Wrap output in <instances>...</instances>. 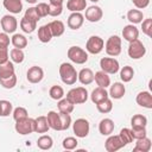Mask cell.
<instances>
[{
  "label": "cell",
  "instance_id": "7402d4cb",
  "mask_svg": "<svg viewBox=\"0 0 152 152\" xmlns=\"http://www.w3.org/2000/svg\"><path fill=\"white\" fill-rule=\"evenodd\" d=\"M108 97H109L108 91L106 90V88H102V87L95 88L91 91V94H90V100L95 104L99 103V102H101V101H103V100H106V99H108Z\"/></svg>",
  "mask_w": 152,
  "mask_h": 152
},
{
  "label": "cell",
  "instance_id": "bcb514c9",
  "mask_svg": "<svg viewBox=\"0 0 152 152\" xmlns=\"http://www.w3.org/2000/svg\"><path fill=\"white\" fill-rule=\"evenodd\" d=\"M59 118H61V128H62V131H66L71 126V116H70V114L59 113Z\"/></svg>",
  "mask_w": 152,
  "mask_h": 152
},
{
  "label": "cell",
  "instance_id": "ee69618b",
  "mask_svg": "<svg viewBox=\"0 0 152 152\" xmlns=\"http://www.w3.org/2000/svg\"><path fill=\"white\" fill-rule=\"evenodd\" d=\"M77 144H78V141H77L76 138H74V137H66V138L63 140L62 146H63L64 150L71 151V150H75V148L77 147Z\"/></svg>",
  "mask_w": 152,
  "mask_h": 152
},
{
  "label": "cell",
  "instance_id": "e575fe53",
  "mask_svg": "<svg viewBox=\"0 0 152 152\" xmlns=\"http://www.w3.org/2000/svg\"><path fill=\"white\" fill-rule=\"evenodd\" d=\"M10 57L12 59L13 63H23L24 59H25V53L23 51V49H18V48H13L11 51H10Z\"/></svg>",
  "mask_w": 152,
  "mask_h": 152
},
{
  "label": "cell",
  "instance_id": "3957f363",
  "mask_svg": "<svg viewBox=\"0 0 152 152\" xmlns=\"http://www.w3.org/2000/svg\"><path fill=\"white\" fill-rule=\"evenodd\" d=\"M88 90L84 87H76L70 89L66 93V99L70 100L74 104H81L84 103L88 100Z\"/></svg>",
  "mask_w": 152,
  "mask_h": 152
},
{
  "label": "cell",
  "instance_id": "4316f807",
  "mask_svg": "<svg viewBox=\"0 0 152 152\" xmlns=\"http://www.w3.org/2000/svg\"><path fill=\"white\" fill-rule=\"evenodd\" d=\"M12 75H14V65H13V62L7 61V62L0 64V78H8Z\"/></svg>",
  "mask_w": 152,
  "mask_h": 152
},
{
  "label": "cell",
  "instance_id": "836d02e7",
  "mask_svg": "<svg viewBox=\"0 0 152 152\" xmlns=\"http://www.w3.org/2000/svg\"><path fill=\"white\" fill-rule=\"evenodd\" d=\"M49 125L46 116H38L36 118V133H46L49 131Z\"/></svg>",
  "mask_w": 152,
  "mask_h": 152
},
{
  "label": "cell",
  "instance_id": "277c9868",
  "mask_svg": "<svg viewBox=\"0 0 152 152\" xmlns=\"http://www.w3.org/2000/svg\"><path fill=\"white\" fill-rule=\"evenodd\" d=\"M66 56L75 64H84L88 61V52L80 46H70Z\"/></svg>",
  "mask_w": 152,
  "mask_h": 152
},
{
  "label": "cell",
  "instance_id": "c3c4849f",
  "mask_svg": "<svg viewBox=\"0 0 152 152\" xmlns=\"http://www.w3.org/2000/svg\"><path fill=\"white\" fill-rule=\"evenodd\" d=\"M132 131V135H133V139H141L144 137H147V131H146V127H132L131 128Z\"/></svg>",
  "mask_w": 152,
  "mask_h": 152
},
{
  "label": "cell",
  "instance_id": "d590c367",
  "mask_svg": "<svg viewBox=\"0 0 152 152\" xmlns=\"http://www.w3.org/2000/svg\"><path fill=\"white\" fill-rule=\"evenodd\" d=\"M134 76V70L132 66L129 65H125L121 70H120V78L124 83H127V82H131L132 78Z\"/></svg>",
  "mask_w": 152,
  "mask_h": 152
},
{
  "label": "cell",
  "instance_id": "2e32d148",
  "mask_svg": "<svg viewBox=\"0 0 152 152\" xmlns=\"http://www.w3.org/2000/svg\"><path fill=\"white\" fill-rule=\"evenodd\" d=\"M109 91H108V95L114 99V100H120L124 97L125 93H126V88L124 86V83L121 82H114L112 86H109Z\"/></svg>",
  "mask_w": 152,
  "mask_h": 152
},
{
  "label": "cell",
  "instance_id": "f546056e",
  "mask_svg": "<svg viewBox=\"0 0 152 152\" xmlns=\"http://www.w3.org/2000/svg\"><path fill=\"white\" fill-rule=\"evenodd\" d=\"M52 145H53L52 138H51L50 135H46V134L40 135V137L38 138V140H37V146H38V148H40V150H43V151L50 150V148L52 147Z\"/></svg>",
  "mask_w": 152,
  "mask_h": 152
},
{
  "label": "cell",
  "instance_id": "7bdbcfd3",
  "mask_svg": "<svg viewBox=\"0 0 152 152\" xmlns=\"http://www.w3.org/2000/svg\"><path fill=\"white\" fill-rule=\"evenodd\" d=\"M12 114H13V119H14L15 121L23 120V119H25V118H28V112H27V109L24 108V107H17V108H14L13 112H12Z\"/></svg>",
  "mask_w": 152,
  "mask_h": 152
},
{
  "label": "cell",
  "instance_id": "6f0895ef",
  "mask_svg": "<svg viewBox=\"0 0 152 152\" xmlns=\"http://www.w3.org/2000/svg\"><path fill=\"white\" fill-rule=\"evenodd\" d=\"M91 2H97V1H100V0H90Z\"/></svg>",
  "mask_w": 152,
  "mask_h": 152
},
{
  "label": "cell",
  "instance_id": "4fadbf2b",
  "mask_svg": "<svg viewBox=\"0 0 152 152\" xmlns=\"http://www.w3.org/2000/svg\"><path fill=\"white\" fill-rule=\"evenodd\" d=\"M84 23V15L81 12H72L66 20V25L71 30H78Z\"/></svg>",
  "mask_w": 152,
  "mask_h": 152
},
{
  "label": "cell",
  "instance_id": "e0dca14e",
  "mask_svg": "<svg viewBox=\"0 0 152 152\" xmlns=\"http://www.w3.org/2000/svg\"><path fill=\"white\" fill-rule=\"evenodd\" d=\"M122 37L125 40H127L128 43L134 40V39H138L139 37V30L137 28L135 25L133 24H128L126 26H124L122 28Z\"/></svg>",
  "mask_w": 152,
  "mask_h": 152
},
{
  "label": "cell",
  "instance_id": "b9f144b4",
  "mask_svg": "<svg viewBox=\"0 0 152 152\" xmlns=\"http://www.w3.org/2000/svg\"><path fill=\"white\" fill-rule=\"evenodd\" d=\"M0 84L5 89H13L17 86V76H15V74L12 75L8 78H0Z\"/></svg>",
  "mask_w": 152,
  "mask_h": 152
},
{
  "label": "cell",
  "instance_id": "816d5d0a",
  "mask_svg": "<svg viewBox=\"0 0 152 152\" xmlns=\"http://www.w3.org/2000/svg\"><path fill=\"white\" fill-rule=\"evenodd\" d=\"M10 43H11V39H10L8 33H6V32H0V48H6V49H8Z\"/></svg>",
  "mask_w": 152,
  "mask_h": 152
},
{
  "label": "cell",
  "instance_id": "9c48e42d",
  "mask_svg": "<svg viewBox=\"0 0 152 152\" xmlns=\"http://www.w3.org/2000/svg\"><path fill=\"white\" fill-rule=\"evenodd\" d=\"M72 131H74V134L77 138H86V137H88L89 131H90L89 121L87 119H83V118L76 119L75 122L72 124Z\"/></svg>",
  "mask_w": 152,
  "mask_h": 152
},
{
  "label": "cell",
  "instance_id": "52a82bcc",
  "mask_svg": "<svg viewBox=\"0 0 152 152\" xmlns=\"http://www.w3.org/2000/svg\"><path fill=\"white\" fill-rule=\"evenodd\" d=\"M103 48H104V40L99 36L89 37L86 43V50L91 55H99L103 50Z\"/></svg>",
  "mask_w": 152,
  "mask_h": 152
},
{
  "label": "cell",
  "instance_id": "f35d334b",
  "mask_svg": "<svg viewBox=\"0 0 152 152\" xmlns=\"http://www.w3.org/2000/svg\"><path fill=\"white\" fill-rule=\"evenodd\" d=\"M49 95H50V97L52 100L58 101L62 97H64V89L61 86H57V84L56 86H52L50 88V90H49Z\"/></svg>",
  "mask_w": 152,
  "mask_h": 152
},
{
  "label": "cell",
  "instance_id": "cb8c5ba5",
  "mask_svg": "<svg viewBox=\"0 0 152 152\" xmlns=\"http://www.w3.org/2000/svg\"><path fill=\"white\" fill-rule=\"evenodd\" d=\"M94 81L99 87H102V88H107L110 86V77L108 76V74H106L102 70L96 71L94 74Z\"/></svg>",
  "mask_w": 152,
  "mask_h": 152
},
{
  "label": "cell",
  "instance_id": "7a4b0ae2",
  "mask_svg": "<svg viewBox=\"0 0 152 152\" xmlns=\"http://www.w3.org/2000/svg\"><path fill=\"white\" fill-rule=\"evenodd\" d=\"M15 132L21 135H27L36 132V119L33 118H25L23 120L15 121Z\"/></svg>",
  "mask_w": 152,
  "mask_h": 152
},
{
  "label": "cell",
  "instance_id": "ffe728a7",
  "mask_svg": "<svg viewBox=\"0 0 152 152\" xmlns=\"http://www.w3.org/2000/svg\"><path fill=\"white\" fill-rule=\"evenodd\" d=\"M46 120H48V125L51 129L53 131H62L61 128V118H59V113L55 112V110H50L46 115Z\"/></svg>",
  "mask_w": 152,
  "mask_h": 152
},
{
  "label": "cell",
  "instance_id": "ab89813d",
  "mask_svg": "<svg viewBox=\"0 0 152 152\" xmlns=\"http://www.w3.org/2000/svg\"><path fill=\"white\" fill-rule=\"evenodd\" d=\"M118 135H119V138L121 139V141H122V144H124L125 146L128 145V144H131V142L133 141V135H132L131 128H126V127L122 128Z\"/></svg>",
  "mask_w": 152,
  "mask_h": 152
},
{
  "label": "cell",
  "instance_id": "f5cc1de1",
  "mask_svg": "<svg viewBox=\"0 0 152 152\" xmlns=\"http://www.w3.org/2000/svg\"><path fill=\"white\" fill-rule=\"evenodd\" d=\"M132 2L138 10H144L148 6L150 0H132Z\"/></svg>",
  "mask_w": 152,
  "mask_h": 152
},
{
  "label": "cell",
  "instance_id": "f1b7e54d",
  "mask_svg": "<svg viewBox=\"0 0 152 152\" xmlns=\"http://www.w3.org/2000/svg\"><path fill=\"white\" fill-rule=\"evenodd\" d=\"M11 44L14 46V48H18V49H24L27 46L28 42H27V38L24 36V34H20V33H14L11 38Z\"/></svg>",
  "mask_w": 152,
  "mask_h": 152
},
{
  "label": "cell",
  "instance_id": "f907efd6",
  "mask_svg": "<svg viewBox=\"0 0 152 152\" xmlns=\"http://www.w3.org/2000/svg\"><path fill=\"white\" fill-rule=\"evenodd\" d=\"M63 12V6L61 5H51L49 4V15L51 17H58Z\"/></svg>",
  "mask_w": 152,
  "mask_h": 152
},
{
  "label": "cell",
  "instance_id": "d6986e66",
  "mask_svg": "<svg viewBox=\"0 0 152 152\" xmlns=\"http://www.w3.org/2000/svg\"><path fill=\"white\" fill-rule=\"evenodd\" d=\"M77 80L83 84V86H88L90 83L94 82V72L91 69L89 68H83L80 70V72H77Z\"/></svg>",
  "mask_w": 152,
  "mask_h": 152
},
{
  "label": "cell",
  "instance_id": "11a10c76",
  "mask_svg": "<svg viewBox=\"0 0 152 152\" xmlns=\"http://www.w3.org/2000/svg\"><path fill=\"white\" fill-rule=\"evenodd\" d=\"M49 1L51 5H61V6H63L64 2V0H49Z\"/></svg>",
  "mask_w": 152,
  "mask_h": 152
},
{
  "label": "cell",
  "instance_id": "f6af8a7d",
  "mask_svg": "<svg viewBox=\"0 0 152 152\" xmlns=\"http://www.w3.org/2000/svg\"><path fill=\"white\" fill-rule=\"evenodd\" d=\"M141 30H142V33L146 34L147 37L152 36V19L151 18H146L141 21Z\"/></svg>",
  "mask_w": 152,
  "mask_h": 152
},
{
  "label": "cell",
  "instance_id": "74e56055",
  "mask_svg": "<svg viewBox=\"0 0 152 152\" xmlns=\"http://www.w3.org/2000/svg\"><path fill=\"white\" fill-rule=\"evenodd\" d=\"M146 125H147V118L142 114H135L131 119L132 127H146Z\"/></svg>",
  "mask_w": 152,
  "mask_h": 152
},
{
  "label": "cell",
  "instance_id": "9f6ffc18",
  "mask_svg": "<svg viewBox=\"0 0 152 152\" xmlns=\"http://www.w3.org/2000/svg\"><path fill=\"white\" fill-rule=\"evenodd\" d=\"M25 1H27L28 4H36L37 2V0H25Z\"/></svg>",
  "mask_w": 152,
  "mask_h": 152
},
{
  "label": "cell",
  "instance_id": "8992f818",
  "mask_svg": "<svg viewBox=\"0 0 152 152\" xmlns=\"http://www.w3.org/2000/svg\"><path fill=\"white\" fill-rule=\"evenodd\" d=\"M127 52H128V56L132 59H140V58H142L145 56L146 48L142 44V42H140L139 39H134V40L129 42Z\"/></svg>",
  "mask_w": 152,
  "mask_h": 152
},
{
  "label": "cell",
  "instance_id": "30bf717a",
  "mask_svg": "<svg viewBox=\"0 0 152 152\" xmlns=\"http://www.w3.org/2000/svg\"><path fill=\"white\" fill-rule=\"evenodd\" d=\"M1 24V28L4 30V32L6 33H14L17 27H18V20L15 17L11 15V14H6L1 18L0 20Z\"/></svg>",
  "mask_w": 152,
  "mask_h": 152
},
{
  "label": "cell",
  "instance_id": "5bb4252c",
  "mask_svg": "<svg viewBox=\"0 0 152 152\" xmlns=\"http://www.w3.org/2000/svg\"><path fill=\"white\" fill-rule=\"evenodd\" d=\"M125 145L122 144L121 139L119 138V135H108L106 142H104V148L108 152H115L120 148H122Z\"/></svg>",
  "mask_w": 152,
  "mask_h": 152
},
{
  "label": "cell",
  "instance_id": "d4e9b609",
  "mask_svg": "<svg viewBox=\"0 0 152 152\" xmlns=\"http://www.w3.org/2000/svg\"><path fill=\"white\" fill-rule=\"evenodd\" d=\"M48 25L50 27V31L52 33V37H61L64 33V31H65L64 23L61 21V20H52Z\"/></svg>",
  "mask_w": 152,
  "mask_h": 152
},
{
  "label": "cell",
  "instance_id": "1f68e13d",
  "mask_svg": "<svg viewBox=\"0 0 152 152\" xmlns=\"http://www.w3.org/2000/svg\"><path fill=\"white\" fill-rule=\"evenodd\" d=\"M127 19L131 24H140L144 19V13L140 10H129L127 12Z\"/></svg>",
  "mask_w": 152,
  "mask_h": 152
},
{
  "label": "cell",
  "instance_id": "8fae6325",
  "mask_svg": "<svg viewBox=\"0 0 152 152\" xmlns=\"http://www.w3.org/2000/svg\"><path fill=\"white\" fill-rule=\"evenodd\" d=\"M26 78L32 84L39 83L44 78V70L38 65H33V66L28 68V70L26 72Z\"/></svg>",
  "mask_w": 152,
  "mask_h": 152
},
{
  "label": "cell",
  "instance_id": "ac0fdd59",
  "mask_svg": "<svg viewBox=\"0 0 152 152\" xmlns=\"http://www.w3.org/2000/svg\"><path fill=\"white\" fill-rule=\"evenodd\" d=\"M114 128H115V125H114V121L109 118H104L100 121L99 124V132L102 134V135H110L113 132H114Z\"/></svg>",
  "mask_w": 152,
  "mask_h": 152
},
{
  "label": "cell",
  "instance_id": "7dc6e473",
  "mask_svg": "<svg viewBox=\"0 0 152 152\" xmlns=\"http://www.w3.org/2000/svg\"><path fill=\"white\" fill-rule=\"evenodd\" d=\"M24 17L30 19V20H32V21H36V23H38V20H40V17H39L38 12H37L36 7H28L25 11V15Z\"/></svg>",
  "mask_w": 152,
  "mask_h": 152
},
{
  "label": "cell",
  "instance_id": "9a60e30c",
  "mask_svg": "<svg viewBox=\"0 0 152 152\" xmlns=\"http://www.w3.org/2000/svg\"><path fill=\"white\" fill-rule=\"evenodd\" d=\"M135 102L142 108L152 109V95H151V93L146 91V90L138 93V95L135 97Z\"/></svg>",
  "mask_w": 152,
  "mask_h": 152
},
{
  "label": "cell",
  "instance_id": "603a6c76",
  "mask_svg": "<svg viewBox=\"0 0 152 152\" xmlns=\"http://www.w3.org/2000/svg\"><path fill=\"white\" fill-rule=\"evenodd\" d=\"M152 147L151 139L147 137H144L141 139H137L135 146L133 147V152H148Z\"/></svg>",
  "mask_w": 152,
  "mask_h": 152
},
{
  "label": "cell",
  "instance_id": "44dd1931",
  "mask_svg": "<svg viewBox=\"0 0 152 152\" xmlns=\"http://www.w3.org/2000/svg\"><path fill=\"white\" fill-rule=\"evenodd\" d=\"M2 5L10 13H13V14H19L23 10L21 0H4Z\"/></svg>",
  "mask_w": 152,
  "mask_h": 152
},
{
  "label": "cell",
  "instance_id": "ba28073f",
  "mask_svg": "<svg viewBox=\"0 0 152 152\" xmlns=\"http://www.w3.org/2000/svg\"><path fill=\"white\" fill-rule=\"evenodd\" d=\"M100 68L106 74L114 75L119 71L120 64H119V61L115 59L114 57H103L100 59Z\"/></svg>",
  "mask_w": 152,
  "mask_h": 152
},
{
  "label": "cell",
  "instance_id": "83f0119b",
  "mask_svg": "<svg viewBox=\"0 0 152 152\" xmlns=\"http://www.w3.org/2000/svg\"><path fill=\"white\" fill-rule=\"evenodd\" d=\"M57 107H58V112H59V113H66V114H70V113L74 110L75 104H74L70 100H68L66 97H62L61 100H58Z\"/></svg>",
  "mask_w": 152,
  "mask_h": 152
},
{
  "label": "cell",
  "instance_id": "6da1fadb",
  "mask_svg": "<svg viewBox=\"0 0 152 152\" xmlns=\"http://www.w3.org/2000/svg\"><path fill=\"white\" fill-rule=\"evenodd\" d=\"M59 77L64 84L72 86L77 81V71L72 64L64 62L59 65Z\"/></svg>",
  "mask_w": 152,
  "mask_h": 152
},
{
  "label": "cell",
  "instance_id": "7c38bea8",
  "mask_svg": "<svg viewBox=\"0 0 152 152\" xmlns=\"http://www.w3.org/2000/svg\"><path fill=\"white\" fill-rule=\"evenodd\" d=\"M102 15H103V12L101 10V7L96 6V5H93V6H89L86 8V14H84V18L90 21V23H97L102 19Z\"/></svg>",
  "mask_w": 152,
  "mask_h": 152
},
{
  "label": "cell",
  "instance_id": "5b68a950",
  "mask_svg": "<svg viewBox=\"0 0 152 152\" xmlns=\"http://www.w3.org/2000/svg\"><path fill=\"white\" fill-rule=\"evenodd\" d=\"M104 50L108 56H119L121 53V38L119 36H110L104 44Z\"/></svg>",
  "mask_w": 152,
  "mask_h": 152
},
{
  "label": "cell",
  "instance_id": "db71d44e",
  "mask_svg": "<svg viewBox=\"0 0 152 152\" xmlns=\"http://www.w3.org/2000/svg\"><path fill=\"white\" fill-rule=\"evenodd\" d=\"M10 53H8V49L6 48H0V64L5 63L8 61Z\"/></svg>",
  "mask_w": 152,
  "mask_h": 152
},
{
  "label": "cell",
  "instance_id": "d6a6232c",
  "mask_svg": "<svg viewBox=\"0 0 152 152\" xmlns=\"http://www.w3.org/2000/svg\"><path fill=\"white\" fill-rule=\"evenodd\" d=\"M19 25H20V28L23 30V32H25V33H32L37 28V23L32 21V20H30V19H27L25 17L21 18Z\"/></svg>",
  "mask_w": 152,
  "mask_h": 152
},
{
  "label": "cell",
  "instance_id": "484cf974",
  "mask_svg": "<svg viewBox=\"0 0 152 152\" xmlns=\"http://www.w3.org/2000/svg\"><path fill=\"white\" fill-rule=\"evenodd\" d=\"M66 8L70 12H82L87 8V0H68Z\"/></svg>",
  "mask_w": 152,
  "mask_h": 152
},
{
  "label": "cell",
  "instance_id": "4dcf8cb0",
  "mask_svg": "<svg viewBox=\"0 0 152 152\" xmlns=\"http://www.w3.org/2000/svg\"><path fill=\"white\" fill-rule=\"evenodd\" d=\"M38 39L42 42V43H49L51 39H52V33L50 31V27L49 25H43L38 28Z\"/></svg>",
  "mask_w": 152,
  "mask_h": 152
},
{
  "label": "cell",
  "instance_id": "681fc988",
  "mask_svg": "<svg viewBox=\"0 0 152 152\" xmlns=\"http://www.w3.org/2000/svg\"><path fill=\"white\" fill-rule=\"evenodd\" d=\"M36 10H37V12H38L40 18H44V17L49 15V5L45 4V2H39L36 6Z\"/></svg>",
  "mask_w": 152,
  "mask_h": 152
},
{
  "label": "cell",
  "instance_id": "60d3db41",
  "mask_svg": "<svg viewBox=\"0 0 152 152\" xmlns=\"http://www.w3.org/2000/svg\"><path fill=\"white\" fill-rule=\"evenodd\" d=\"M13 112V106L7 100H0V116H8Z\"/></svg>",
  "mask_w": 152,
  "mask_h": 152
},
{
  "label": "cell",
  "instance_id": "8d00e7d4",
  "mask_svg": "<svg viewBox=\"0 0 152 152\" xmlns=\"http://www.w3.org/2000/svg\"><path fill=\"white\" fill-rule=\"evenodd\" d=\"M96 109H97L100 113H102V114L109 113V112L113 109V102H112V100L108 97V99H106V100H103V101L96 103Z\"/></svg>",
  "mask_w": 152,
  "mask_h": 152
}]
</instances>
